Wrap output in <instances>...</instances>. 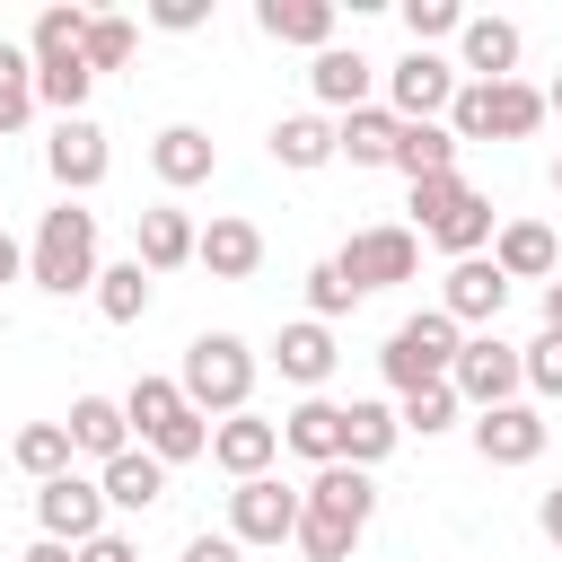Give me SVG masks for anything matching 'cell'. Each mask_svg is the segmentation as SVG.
Listing matches in <instances>:
<instances>
[{
  "label": "cell",
  "instance_id": "8d00e7d4",
  "mask_svg": "<svg viewBox=\"0 0 562 562\" xmlns=\"http://www.w3.org/2000/svg\"><path fill=\"white\" fill-rule=\"evenodd\" d=\"M395 430H413V439L457 430V395H448V386H413V395H395Z\"/></svg>",
  "mask_w": 562,
  "mask_h": 562
},
{
  "label": "cell",
  "instance_id": "836d02e7",
  "mask_svg": "<svg viewBox=\"0 0 562 562\" xmlns=\"http://www.w3.org/2000/svg\"><path fill=\"white\" fill-rule=\"evenodd\" d=\"M9 457H18V474L53 483V474H70V430H61V422H26V430L9 439Z\"/></svg>",
  "mask_w": 562,
  "mask_h": 562
},
{
  "label": "cell",
  "instance_id": "d6986e66",
  "mask_svg": "<svg viewBox=\"0 0 562 562\" xmlns=\"http://www.w3.org/2000/svg\"><path fill=\"white\" fill-rule=\"evenodd\" d=\"M492 263H501V281H553L562 272V237L544 220H501L492 228Z\"/></svg>",
  "mask_w": 562,
  "mask_h": 562
},
{
  "label": "cell",
  "instance_id": "52a82bcc",
  "mask_svg": "<svg viewBox=\"0 0 562 562\" xmlns=\"http://www.w3.org/2000/svg\"><path fill=\"white\" fill-rule=\"evenodd\" d=\"M334 263H342V272H351V290L369 299V290H386V281H413V272H422V228H404V220L351 228Z\"/></svg>",
  "mask_w": 562,
  "mask_h": 562
},
{
  "label": "cell",
  "instance_id": "6da1fadb",
  "mask_svg": "<svg viewBox=\"0 0 562 562\" xmlns=\"http://www.w3.org/2000/svg\"><path fill=\"white\" fill-rule=\"evenodd\" d=\"M369 518H378V483L360 474V465H316V483L299 492V553L307 562H351V544L369 536Z\"/></svg>",
  "mask_w": 562,
  "mask_h": 562
},
{
  "label": "cell",
  "instance_id": "b9f144b4",
  "mask_svg": "<svg viewBox=\"0 0 562 562\" xmlns=\"http://www.w3.org/2000/svg\"><path fill=\"white\" fill-rule=\"evenodd\" d=\"M176 562H246V544H237V536H211V527H202V536H184V553H176Z\"/></svg>",
  "mask_w": 562,
  "mask_h": 562
},
{
  "label": "cell",
  "instance_id": "c3c4849f",
  "mask_svg": "<svg viewBox=\"0 0 562 562\" xmlns=\"http://www.w3.org/2000/svg\"><path fill=\"white\" fill-rule=\"evenodd\" d=\"M544 114H562V79H553V88H544Z\"/></svg>",
  "mask_w": 562,
  "mask_h": 562
},
{
  "label": "cell",
  "instance_id": "7dc6e473",
  "mask_svg": "<svg viewBox=\"0 0 562 562\" xmlns=\"http://www.w3.org/2000/svg\"><path fill=\"white\" fill-rule=\"evenodd\" d=\"M18 272H26V246H18L9 228H0V281H18Z\"/></svg>",
  "mask_w": 562,
  "mask_h": 562
},
{
  "label": "cell",
  "instance_id": "4316f807",
  "mask_svg": "<svg viewBox=\"0 0 562 562\" xmlns=\"http://www.w3.org/2000/svg\"><path fill=\"white\" fill-rule=\"evenodd\" d=\"M255 26H263L272 44L325 53V44H334V0H255Z\"/></svg>",
  "mask_w": 562,
  "mask_h": 562
},
{
  "label": "cell",
  "instance_id": "3957f363",
  "mask_svg": "<svg viewBox=\"0 0 562 562\" xmlns=\"http://www.w3.org/2000/svg\"><path fill=\"white\" fill-rule=\"evenodd\" d=\"M123 422H132V439H140L158 465H193V457H211V422L184 404V386H176V378H132Z\"/></svg>",
  "mask_w": 562,
  "mask_h": 562
},
{
  "label": "cell",
  "instance_id": "ffe728a7",
  "mask_svg": "<svg viewBox=\"0 0 562 562\" xmlns=\"http://www.w3.org/2000/svg\"><path fill=\"white\" fill-rule=\"evenodd\" d=\"M132 263L158 281V272H176V263H193V220L176 211V202H149L140 220H132Z\"/></svg>",
  "mask_w": 562,
  "mask_h": 562
},
{
  "label": "cell",
  "instance_id": "7402d4cb",
  "mask_svg": "<svg viewBox=\"0 0 562 562\" xmlns=\"http://www.w3.org/2000/svg\"><path fill=\"white\" fill-rule=\"evenodd\" d=\"M281 448L307 457V465H342V404L334 395H299L281 413Z\"/></svg>",
  "mask_w": 562,
  "mask_h": 562
},
{
  "label": "cell",
  "instance_id": "f546056e",
  "mask_svg": "<svg viewBox=\"0 0 562 562\" xmlns=\"http://www.w3.org/2000/svg\"><path fill=\"white\" fill-rule=\"evenodd\" d=\"M79 44H88V9H79V0H53V9L35 18V35H26V61L53 70V61H79Z\"/></svg>",
  "mask_w": 562,
  "mask_h": 562
},
{
  "label": "cell",
  "instance_id": "681fc988",
  "mask_svg": "<svg viewBox=\"0 0 562 562\" xmlns=\"http://www.w3.org/2000/svg\"><path fill=\"white\" fill-rule=\"evenodd\" d=\"M553 193H562V158H553Z\"/></svg>",
  "mask_w": 562,
  "mask_h": 562
},
{
  "label": "cell",
  "instance_id": "5bb4252c",
  "mask_svg": "<svg viewBox=\"0 0 562 562\" xmlns=\"http://www.w3.org/2000/svg\"><path fill=\"white\" fill-rule=\"evenodd\" d=\"M544 439H553V422H544L536 404H492V413H474V457H483V465H536Z\"/></svg>",
  "mask_w": 562,
  "mask_h": 562
},
{
  "label": "cell",
  "instance_id": "ba28073f",
  "mask_svg": "<svg viewBox=\"0 0 562 562\" xmlns=\"http://www.w3.org/2000/svg\"><path fill=\"white\" fill-rule=\"evenodd\" d=\"M518 342H501V334H465L457 342V369H448V395L457 404H474V413H492V404H518Z\"/></svg>",
  "mask_w": 562,
  "mask_h": 562
},
{
  "label": "cell",
  "instance_id": "bcb514c9",
  "mask_svg": "<svg viewBox=\"0 0 562 562\" xmlns=\"http://www.w3.org/2000/svg\"><path fill=\"white\" fill-rule=\"evenodd\" d=\"M536 307H544V334H562V272L544 281V299H536Z\"/></svg>",
  "mask_w": 562,
  "mask_h": 562
},
{
  "label": "cell",
  "instance_id": "e575fe53",
  "mask_svg": "<svg viewBox=\"0 0 562 562\" xmlns=\"http://www.w3.org/2000/svg\"><path fill=\"white\" fill-rule=\"evenodd\" d=\"M26 114H35V61L26 44H0V140L26 132Z\"/></svg>",
  "mask_w": 562,
  "mask_h": 562
},
{
  "label": "cell",
  "instance_id": "9c48e42d",
  "mask_svg": "<svg viewBox=\"0 0 562 562\" xmlns=\"http://www.w3.org/2000/svg\"><path fill=\"white\" fill-rule=\"evenodd\" d=\"M457 88H465V79H457L448 53H404V61L386 70V114H395V123H439Z\"/></svg>",
  "mask_w": 562,
  "mask_h": 562
},
{
  "label": "cell",
  "instance_id": "e0dca14e",
  "mask_svg": "<svg viewBox=\"0 0 562 562\" xmlns=\"http://www.w3.org/2000/svg\"><path fill=\"white\" fill-rule=\"evenodd\" d=\"M492 228H501V211H492V193H474V184H457V202L422 228L448 263H465V255H492Z\"/></svg>",
  "mask_w": 562,
  "mask_h": 562
},
{
  "label": "cell",
  "instance_id": "d4e9b609",
  "mask_svg": "<svg viewBox=\"0 0 562 562\" xmlns=\"http://www.w3.org/2000/svg\"><path fill=\"white\" fill-rule=\"evenodd\" d=\"M149 167H158V184H167V193H184V184H211L220 149H211V132H202V123H167V132L149 140Z\"/></svg>",
  "mask_w": 562,
  "mask_h": 562
},
{
  "label": "cell",
  "instance_id": "277c9868",
  "mask_svg": "<svg viewBox=\"0 0 562 562\" xmlns=\"http://www.w3.org/2000/svg\"><path fill=\"white\" fill-rule=\"evenodd\" d=\"M26 281L70 299V290H97V211L79 202H53L35 220V246H26Z\"/></svg>",
  "mask_w": 562,
  "mask_h": 562
},
{
  "label": "cell",
  "instance_id": "cb8c5ba5",
  "mask_svg": "<svg viewBox=\"0 0 562 562\" xmlns=\"http://www.w3.org/2000/svg\"><path fill=\"white\" fill-rule=\"evenodd\" d=\"M457 79H518V26L509 18H465L457 26Z\"/></svg>",
  "mask_w": 562,
  "mask_h": 562
},
{
  "label": "cell",
  "instance_id": "5b68a950",
  "mask_svg": "<svg viewBox=\"0 0 562 562\" xmlns=\"http://www.w3.org/2000/svg\"><path fill=\"white\" fill-rule=\"evenodd\" d=\"M439 123L457 132V149L465 140H527L544 123V88H527V79H465Z\"/></svg>",
  "mask_w": 562,
  "mask_h": 562
},
{
  "label": "cell",
  "instance_id": "8fae6325",
  "mask_svg": "<svg viewBox=\"0 0 562 562\" xmlns=\"http://www.w3.org/2000/svg\"><path fill=\"white\" fill-rule=\"evenodd\" d=\"M35 518H44V536L53 544H88V536H105V492H97V474H53V483H35Z\"/></svg>",
  "mask_w": 562,
  "mask_h": 562
},
{
  "label": "cell",
  "instance_id": "f6af8a7d",
  "mask_svg": "<svg viewBox=\"0 0 562 562\" xmlns=\"http://www.w3.org/2000/svg\"><path fill=\"white\" fill-rule=\"evenodd\" d=\"M18 562H79V553H70V544H53V536H35V544H26Z\"/></svg>",
  "mask_w": 562,
  "mask_h": 562
},
{
  "label": "cell",
  "instance_id": "d590c367",
  "mask_svg": "<svg viewBox=\"0 0 562 562\" xmlns=\"http://www.w3.org/2000/svg\"><path fill=\"white\" fill-rule=\"evenodd\" d=\"M79 61H88V79H97V70H123V61H132V18L88 9V44H79Z\"/></svg>",
  "mask_w": 562,
  "mask_h": 562
},
{
  "label": "cell",
  "instance_id": "7a4b0ae2",
  "mask_svg": "<svg viewBox=\"0 0 562 562\" xmlns=\"http://www.w3.org/2000/svg\"><path fill=\"white\" fill-rule=\"evenodd\" d=\"M176 386H184V404H193L202 422L246 413V395H255V342H246V334H193Z\"/></svg>",
  "mask_w": 562,
  "mask_h": 562
},
{
  "label": "cell",
  "instance_id": "ee69618b",
  "mask_svg": "<svg viewBox=\"0 0 562 562\" xmlns=\"http://www.w3.org/2000/svg\"><path fill=\"white\" fill-rule=\"evenodd\" d=\"M536 527H544V536H553V544H562V483H553V492H544V501H536Z\"/></svg>",
  "mask_w": 562,
  "mask_h": 562
},
{
  "label": "cell",
  "instance_id": "4fadbf2b",
  "mask_svg": "<svg viewBox=\"0 0 562 562\" xmlns=\"http://www.w3.org/2000/svg\"><path fill=\"white\" fill-rule=\"evenodd\" d=\"M44 167H53L61 202H79V193H97V184H105L114 149H105V132H97L88 114H70V123H53V140H44Z\"/></svg>",
  "mask_w": 562,
  "mask_h": 562
},
{
  "label": "cell",
  "instance_id": "8992f818",
  "mask_svg": "<svg viewBox=\"0 0 562 562\" xmlns=\"http://www.w3.org/2000/svg\"><path fill=\"white\" fill-rule=\"evenodd\" d=\"M457 325L439 316V307H422V316H404L395 334H386V351H378V369H386V386L395 395H413V386H448V369H457Z\"/></svg>",
  "mask_w": 562,
  "mask_h": 562
},
{
  "label": "cell",
  "instance_id": "f35d334b",
  "mask_svg": "<svg viewBox=\"0 0 562 562\" xmlns=\"http://www.w3.org/2000/svg\"><path fill=\"white\" fill-rule=\"evenodd\" d=\"M457 26H465L457 0H404V35H413V53H439Z\"/></svg>",
  "mask_w": 562,
  "mask_h": 562
},
{
  "label": "cell",
  "instance_id": "2e32d148",
  "mask_svg": "<svg viewBox=\"0 0 562 562\" xmlns=\"http://www.w3.org/2000/svg\"><path fill=\"white\" fill-rule=\"evenodd\" d=\"M307 88H316V105L360 114V105H378V97H369V88H378V61H369L360 44H325V53H316V70H307Z\"/></svg>",
  "mask_w": 562,
  "mask_h": 562
},
{
  "label": "cell",
  "instance_id": "60d3db41",
  "mask_svg": "<svg viewBox=\"0 0 562 562\" xmlns=\"http://www.w3.org/2000/svg\"><path fill=\"white\" fill-rule=\"evenodd\" d=\"M211 18V0H149V26H167V35H193Z\"/></svg>",
  "mask_w": 562,
  "mask_h": 562
},
{
  "label": "cell",
  "instance_id": "74e56055",
  "mask_svg": "<svg viewBox=\"0 0 562 562\" xmlns=\"http://www.w3.org/2000/svg\"><path fill=\"white\" fill-rule=\"evenodd\" d=\"M351 307H360L351 272H342L334 255H325V263H307V316H316V325H334V316H351Z\"/></svg>",
  "mask_w": 562,
  "mask_h": 562
},
{
  "label": "cell",
  "instance_id": "83f0119b",
  "mask_svg": "<svg viewBox=\"0 0 562 562\" xmlns=\"http://www.w3.org/2000/svg\"><path fill=\"white\" fill-rule=\"evenodd\" d=\"M395 140H404V123L386 105H360L334 123V158H351V167H395Z\"/></svg>",
  "mask_w": 562,
  "mask_h": 562
},
{
  "label": "cell",
  "instance_id": "ac0fdd59",
  "mask_svg": "<svg viewBox=\"0 0 562 562\" xmlns=\"http://www.w3.org/2000/svg\"><path fill=\"white\" fill-rule=\"evenodd\" d=\"M193 263H202L211 281H246V272L263 263V228L237 220V211H220L211 228H193Z\"/></svg>",
  "mask_w": 562,
  "mask_h": 562
},
{
  "label": "cell",
  "instance_id": "30bf717a",
  "mask_svg": "<svg viewBox=\"0 0 562 562\" xmlns=\"http://www.w3.org/2000/svg\"><path fill=\"white\" fill-rule=\"evenodd\" d=\"M501 307H509V281H501V263L492 255H465V263H448V281H439V316L465 334H492L501 325Z\"/></svg>",
  "mask_w": 562,
  "mask_h": 562
},
{
  "label": "cell",
  "instance_id": "d6a6232c",
  "mask_svg": "<svg viewBox=\"0 0 562 562\" xmlns=\"http://www.w3.org/2000/svg\"><path fill=\"white\" fill-rule=\"evenodd\" d=\"M272 158H281L290 176L325 167V158H334V123H325V114H281V123H272Z\"/></svg>",
  "mask_w": 562,
  "mask_h": 562
},
{
  "label": "cell",
  "instance_id": "4dcf8cb0",
  "mask_svg": "<svg viewBox=\"0 0 562 562\" xmlns=\"http://www.w3.org/2000/svg\"><path fill=\"white\" fill-rule=\"evenodd\" d=\"M395 176H413V184L457 176V132H448V123H404V140H395Z\"/></svg>",
  "mask_w": 562,
  "mask_h": 562
},
{
  "label": "cell",
  "instance_id": "484cf974",
  "mask_svg": "<svg viewBox=\"0 0 562 562\" xmlns=\"http://www.w3.org/2000/svg\"><path fill=\"white\" fill-rule=\"evenodd\" d=\"M61 430H70V457H97V465H114V457L132 448V422H123L114 395H79Z\"/></svg>",
  "mask_w": 562,
  "mask_h": 562
},
{
  "label": "cell",
  "instance_id": "7c38bea8",
  "mask_svg": "<svg viewBox=\"0 0 562 562\" xmlns=\"http://www.w3.org/2000/svg\"><path fill=\"white\" fill-rule=\"evenodd\" d=\"M228 536H237V544H290V536H299V492H290L281 474L237 483V492H228Z\"/></svg>",
  "mask_w": 562,
  "mask_h": 562
},
{
  "label": "cell",
  "instance_id": "f1b7e54d",
  "mask_svg": "<svg viewBox=\"0 0 562 562\" xmlns=\"http://www.w3.org/2000/svg\"><path fill=\"white\" fill-rule=\"evenodd\" d=\"M395 439H404V430H395V404H369V395H351V404H342V465H360V474H369Z\"/></svg>",
  "mask_w": 562,
  "mask_h": 562
},
{
  "label": "cell",
  "instance_id": "7bdbcfd3",
  "mask_svg": "<svg viewBox=\"0 0 562 562\" xmlns=\"http://www.w3.org/2000/svg\"><path fill=\"white\" fill-rule=\"evenodd\" d=\"M70 553H79V562H140V544H132V536H114V527H105V536H88V544H70Z\"/></svg>",
  "mask_w": 562,
  "mask_h": 562
},
{
  "label": "cell",
  "instance_id": "ab89813d",
  "mask_svg": "<svg viewBox=\"0 0 562 562\" xmlns=\"http://www.w3.org/2000/svg\"><path fill=\"white\" fill-rule=\"evenodd\" d=\"M518 378H527L536 395H553V404H562V334H536V342H518Z\"/></svg>",
  "mask_w": 562,
  "mask_h": 562
},
{
  "label": "cell",
  "instance_id": "44dd1931",
  "mask_svg": "<svg viewBox=\"0 0 562 562\" xmlns=\"http://www.w3.org/2000/svg\"><path fill=\"white\" fill-rule=\"evenodd\" d=\"M334 360H342V351H334V325H316V316H299V325L272 334V369H281L290 386H307V395L334 378Z\"/></svg>",
  "mask_w": 562,
  "mask_h": 562
},
{
  "label": "cell",
  "instance_id": "603a6c76",
  "mask_svg": "<svg viewBox=\"0 0 562 562\" xmlns=\"http://www.w3.org/2000/svg\"><path fill=\"white\" fill-rule=\"evenodd\" d=\"M97 492H105V509H132V518H149V509L167 501V465H158V457L132 439L114 465H97Z\"/></svg>",
  "mask_w": 562,
  "mask_h": 562
},
{
  "label": "cell",
  "instance_id": "1f68e13d",
  "mask_svg": "<svg viewBox=\"0 0 562 562\" xmlns=\"http://www.w3.org/2000/svg\"><path fill=\"white\" fill-rule=\"evenodd\" d=\"M88 299H97L105 325H140V316H149V272H140L132 255H123V263H97V290H88Z\"/></svg>",
  "mask_w": 562,
  "mask_h": 562
},
{
  "label": "cell",
  "instance_id": "9a60e30c",
  "mask_svg": "<svg viewBox=\"0 0 562 562\" xmlns=\"http://www.w3.org/2000/svg\"><path fill=\"white\" fill-rule=\"evenodd\" d=\"M272 457H281V422H263V413H228V422H211V465H220L228 483L272 474Z\"/></svg>",
  "mask_w": 562,
  "mask_h": 562
}]
</instances>
